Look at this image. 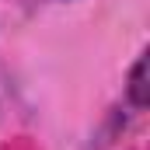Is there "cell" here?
I'll return each instance as SVG.
<instances>
[{"label":"cell","mask_w":150,"mask_h":150,"mask_svg":"<svg viewBox=\"0 0 150 150\" xmlns=\"http://www.w3.org/2000/svg\"><path fill=\"white\" fill-rule=\"evenodd\" d=\"M122 98H126V105H129V112H147L150 105V84H147V49H140L136 52V59H133V67L126 70V87H122Z\"/></svg>","instance_id":"cell-1"}]
</instances>
